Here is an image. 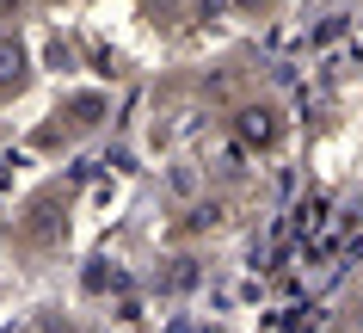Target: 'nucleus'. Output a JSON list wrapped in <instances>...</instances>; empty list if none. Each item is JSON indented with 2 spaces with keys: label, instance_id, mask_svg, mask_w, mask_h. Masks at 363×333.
I'll use <instances>...</instances> for the list:
<instances>
[{
  "label": "nucleus",
  "instance_id": "obj_3",
  "mask_svg": "<svg viewBox=\"0 0 363 333\" xmlns=\"http://www.w3.org/2000/svg\"><path fill=\"white\" fill-rule=\"evenodd\" d=\"M228 6H234V13H265L271 0H228Z\"/></svg>",
  "mask_w": 363,
  "mask_h": 333
},
{
  "label": "nucleus",
  "instance_id": "obj_1",
  "mask_svg": "<svg viewBox=\"0 0 363 333\" xmlns=\"http://www.w3.org/2000/svg\"><path fill=\"white\" fill-rule=\"evenodd\" d=\"M234 136H240V148H277V136H284L277 105H240L234 111Z\"/></svg>",
  "mask_w": 363,
  "mask_h": 333
},
{
  "label": "nucleus",
  "instance_id": "obj_2",
  "mask_svg": "<svg viewBox=\"0 0 363 333\" xmlns=\"http://www.w3.org/2000/svg\"><path fill=\"white\" fill-rule=\"evenodd\" d=\"M25 80H31V56H25V43L13 31H0V99L25 93Z\"/></svg>",
  "mask_w": 363,
  "mask_h": 333
}]
</instances>
